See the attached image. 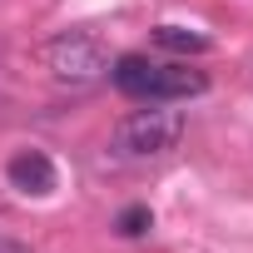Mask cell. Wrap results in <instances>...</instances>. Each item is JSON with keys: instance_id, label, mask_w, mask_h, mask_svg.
<instances>
[{"instance_id": "obj_4", "label": "cell", "mask_w": 253, "mask_h": 253, "mask_svg": "<svg viewBox=\"0 0 253 253\" xmlns=\"http://www.w3.org/2000/svg\"><path fill=\"white\" fill-rule=\"evenodd\" d=\"M10 184H15L20 194H55V164H50L40 149L15 154V159H10Z\"/></svg>"}, {"instance_id": "obj_1", "label": "cell", "mask_w": 253, "mask_h": 253, "mask_svg": "<svg viewBox=\"0 0 253 253\" xmlns=\"http://www.w3.org/2000/svg\"><path fill=\"white\" fill-rule=\"evenodd\" d=\"M184 134H189V119L154 99V109H134L114 124V149L134 154V159H159V154H174L184 144Z\"/></svg>"}, {"instance_id": "obj_7", "label": "cell", "mask_w": 253, "mask_h": 253, "mask_svg": "<svg viewBox=\"0 0 253 253\" xmlns=\"http://www.w3.org/2000/svg\"><path fill=\"white\" fill-rule=\"evenodd\" d=\"M0 253H30L25 243H15V238H0Z\"/></svg>"}, {"instance_id": "obj_2", "label": "cell", "mask_w": 253, "mask_h": 253, "mask_svg": "<svg viewBox=\"0 0 253 253\" xmlns=\"http://www.w3.org/2000/svg\"><path fill=\"white\" fill-rule=\"evenodd\" d=\"M45 70L60 84H75L80 89V84H94V80L109 75V50L94 35H84V30H65V35H55L45 45Z\"/></svg>"}, {"instance_id": "obj_3", "label": "cell", "mask_w": 253, "mask_h": 253, "mask_svg": "<svg viewBox=\"0 0 253 253\" xmlns=\"http://www.w3.org/2000/svg\"><path fill=\"white\" fill-rule=\"evenodd\" d=\"M204 89H209V75H204V70H189V65H154L144 99L169 104V99H189V94H204Z\"/></svg>"}, {"instance_id": "obj_6", "label": "cell", "mask_w": 253, "mask_h": 253, "mask_svg": "<svg viewBox=\"0 0 253 253\" xmlns=\"http://www.w3.org/2000/svg\"><path fill=\"white\" fill-rule=\"evenodd\" d=\"M149 228H154L149 204H129V209H119V218H114V233H119V238H144Z\"/></svg>"}, {"instance_id": "obj_5", "label": "cell", "mask_w": 253, "mask_h": 253, "mask_svg": "<svg viewBox=\"0 0 253 253\" xmlns=\"http://www.w3.org/2000/svg\"><path fill=\"white\" fill-rule=\"evenodd\" d=\"M154 45L159 50H174V55H209V35L184 30V25H159L154 30Z\"/></svg>"}, {"instance_id": "obj_8", "label": "cell", "mask_w": 253, "mask_h": 253, "mask_svg": "<svg viewBox=\"0 0 253 253\" xmlns=\"http://www.w3.org/2000/svg\"><path fill=\"white\" fill-rule=\"evenodd\" d=\"M0 213H5V194H0Z\"/></svg>"}]
</instances>
